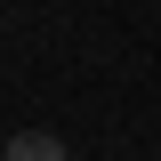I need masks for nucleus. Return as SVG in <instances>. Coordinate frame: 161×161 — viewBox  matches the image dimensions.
<instances>
[{
    "label": "nucleus",
    "instance_id": "1",
    "mask_svg": "<svg viewBox=\"0 0 161 161\" xmlns=\"http://www.w3.org/2000/svg\"><path fill=\"white\" fill-rule=\"evenodd\" d=\"M0 161H64V137H48V129H16Z\"/></svg>",
    "mask_w": 161,
    "mask_h": 161
}]
</instances>
